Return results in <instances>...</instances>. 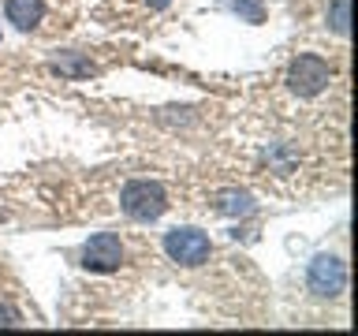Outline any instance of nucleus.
Masks as SVG:
<instances>
[{"instance_id":"9b49d317","label":"nucleus","mask_w":358,"mask_h":336,"mask_svg":"<svg viewBox=\"0 0 358 336\" xmlns=\"http://www.w3.org/2000/svg\"><path fill=\"white\" fill-rule=\"evenodd\" d=\"M0 325H19V314L11 307H0Z\"/></svg>"},{"instance_id":"7ed1b4c3","label":"nucleus","mask_w":358,"mask_h":336,"mask_svg":"<svg viewBox=\"0 0 358 336\" xmlns=\"http://www.w3.org/2000/svg\"><path fill=\"white\" fill-rule=\"evenodd\" d=\"M164 254L172 258L176 265H187V269H198L209 262L213 254V243L201 228H172L164 235Z\"/></svg>"},{"instance_id":"6e6552de","label":"nucleus","mask_w":358,"mask_h":336,"mask_svg":"<svg viewBox=\"0 0 358 336\" xmlns=\"http://www.w3.org/2000/svg\"><path fill=\"white\" fill-rule=\"evenodd\" d=\"M329 27L340 34V38H347V34H351V0H332Z\"/></svg>"},{"instance_id":"f8f14e48","label":"nucleus","mask_w":358,"mask_h":336,"mask_svg":"<svg viewBox=\"0 0 358 336\" xmlns=\"http://www.w3.org/2000/svg\"><path fill=\"white\" fill-rule=\"evenodd\" d=\"M145 4H150L153 11H161V8H168V4H172V0H145Z\"/></svg>"},{"instance_id":"1a4fd4ad","label":"nucleus","mask_w":358,"mask_h":336,"mask_svg":"<svg viewBox=\"0 0 358 336\" xmlns=\"http://www.w3.org/2000/svg\"><path fill=\"white\" fill-rule=\"evenodd\" d=\"M220 213H250L254 209V202H250V195H243V190H224L220 195V206H217Z\"/></svg>"},{"instance_id":"f257e3e1","label":"nucleus","mask_w":358,"mask_h":336,"mask_svg":"<svg viewBox=\"0 0 358 336\" xmlns=\"http://www.w3.org/2000/svg\"><path fill=\"white\" fill-rule=\"evenodd\" d=\"M284 83L291 94H299V97H317L329 90L332 83V67L324 56L317 52H299L295 60L287 64V71H284Z\"/></svg>"},{"instance_id":"9d476101","label":"nucleus","mask_w":358,"mask_h":336,"mask_svg":"<svg viewBox=\"0 0 358 336\" xmlns=\"http://www.w3.org/2000/svg\"><path fill=\"white\" fill-rule=\"evenodd\" d=\"M56 67H60L64 75H90V71H94V64H83V60H75V56H60Z\"/></svg>"},{"instance_id":"39448f33","label":"nucleus","mask_w":358,"mask_h":336,"mask_svg":"<svg viewBox=\"0 0 358 336\" xmlns=\"http://www.w3.org/2000/svg\"><path fill=\"white\" fill-rule=\"evenodd\" d=\"M306 288L317 299H336L347 288V265L336 254H317L306 269Z\"/></svg>"},{"instance_id":"423d86ee","label":"nucleus","mask_w":358,"mask_h":336,"mask_svg":"<svg viewBox=\"0 0 358 336\" xmlns=\"http://www.w3.org/2000/svg\"><path fill=\"white\" fill-rule=\"evenodd\" d=\"M4 15L15 30H38V22L45 19V0H4Z\"/></svg>"},{"instance_id":"20e7f679","label":"nucleus","mask_w":358,"mask_h":336,"mask_svg":"<svg viewBox=\"0 0 358 336\" xmlns=\"http://www.w3.org/2000/svg\"><path fill=\"white\" fill-rule=\"evenodd\" d=\"M78 258H83L78 265L90 269V273H116L123 265V239L116 232H97L83 243Z\"/></svg>"},{"instance_id":"0eeeda50","label":"nucleus","mask_w":358,"mask_h":336,"mask_svg":"<svg viewBox=\"0 0 358 336\" xmlns=\"http://www.w3.org/2000/svg\"><path fill=\"white\" fill-rule=\"evenodd\" d=\"M217 8L239 15L243 22H250V27H262L265 22V0H217Z\"/></svg>"},{"instance_id":"f03ea898","label":"nucleus","mask_w":358,"mask_h":336,"mask_svg":"<svg viewBox=\"0 0 358 336\" xmlns=\"http://www.w3.org/2000/svg\"><path fill=\"white\" fill-rule=\"evenodd\" d=\"M120 209L127 213L131 220L150 224L168 209V195L157 179H131V183L120 190Z\"/></svg>"}]
</instances>
